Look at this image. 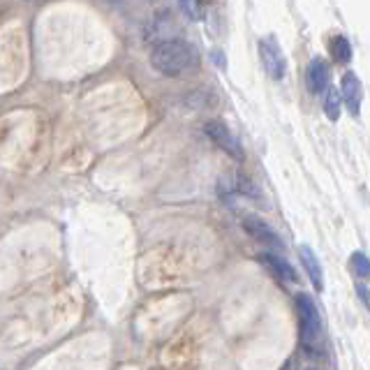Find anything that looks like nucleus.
<instances>
[{"mask_svg": "<svg viewBox=\"0 0 370 370\" xmlns=\"http://www.w3.org/2000/svg\"><path fill=\"white\" fill-rule=\"evenodd\" d=\"M150 65L165 77H181L199 67V52L188 40H160L150 52Z\"/></svg>", "mask_w": 370, "mask_h": 370, "instance_id": "f257e3e1", "label": "nucleus"}, {"mask_svg": "<svg viewBox=\"0 0 370 370\" xmlns=\"http://www.w3.org/2000/svg\"><path fill=\"white\" fill-rule=\"evenodd\" d=\"M297 313H299V335H301V345L306 350H310L313 345L319 340V333H322V317H319V310L315 306L313 297L301 292L297 297Z\"/></svg>", "mask_w": 370, "mask_h": 370, "instance_id": "f03ea898", "label": "nucleus"}, {"mask_svg": "<svg viewBox=\"0 0 370 370\" xmlns=\"http://www.w3.org/2000/svg\"><path fill=\"white\" fill-rule=\"evenodd\" d=\"M204 132L208 134V139L215 141L217 148L225 150L227 155H232L234 160H243V157H246V153H243L241 141L237 139V134H234L229 128H227L225 123H220V121H206Z\"/></svg>", "mask_w": 370, "mask_h": 370, "instance_id": "7ed1b4c3", "label": "nucleus"}, {"mask_svg": "<svg viewBox=\"0 0 370 370\" xmlns=\"http://www.w3.org/2000/svg\"><path fill=\"white\" fill-rule=\"evenodd\" d=\"M259 58H262L264 70L273 81H280L285 77V67L287 65H285V56L273 37L259 40Z\"/></svg>", "mask_w": 370, "mask_h": 370, "instance_id": "20e7f679", "label": "nucleus"}, {"mask_svg": "<svg viewBox=\"0 0 370 370\" xmlns=\"http://www.w3.org/2000/svg\"><path fill=\"white\" fill-rule=\"evenodd\" d=\"M243 229H246L255 241L262 243V246L275 248V250H282V248H285L282 239L278 237V234L273 232V227H268V225L262 220V217H257V215H246V217H243Z\"/></svg>", "mask_w": 370, "mask_h": 370, "instance_id": "39448f33", "label": "nucleus"}, {"mask_svg": "<svg viewBox=\"0 0 370 370\" xmlns=\"http://www.w3.org/2000/svg\"><path fill=\"white\" fill-rule=\"evenodd\" d=\"M361 97H364V90H361V81L354 72H347L342 77V90H340V100L354 116H359L361 109Z\"/></svg>", "mask_w": 370, "mask_h": 370, "instance_id": "423d86ee", "label": "nucleus"}, {"mask_svg": "<svg viewBox=\"0 0 370 370\" xmlns=\"http://www.w3.org/2000/svg\"><path fill=\"white\" fill-rule=\"evenodd\" d=\"M326 83H329V65H326L322 58H313L306 70V86L308 90L317 95V92L326 90Z\"/></svg>", "mask_w": 370, "mask_h": 370, "instance_id": "0eeeda50", "label": "nucleus"}, {"mask_svg": "<svg viewBox=\"0 0 370 370\" xmlns=\"http://www.w3.org/2000/svg\"><path fill=\"white\" fill-rule=\"evenodd\" d=\"M259 262L271 268L273 275L280 278V280H285V282H299V273L294 271V266L285 257L275 255V252H262V255H259Z\"/></svg>", "mask_w": 370, "mask_h": 370, "instance_id": "6e6552de", "label": "nucleus"}, {"mask_svg": "<svg viewBox=\"0 0 370 370\" xmlns=\"http://www.w3.org/2000/svg\"><path fill=\"white\" fill-rule=\"evenodd\" d=\"M299 257H301V264H304L306 273L313 282V287L317 292H324V273H322V264H319L317 255L313 252L310 246H299Z\"/></svg>", "mask_w": 370, "mask_h": 370, "instance_id": "1a4fd4ad", "label": "nucleus"}, {"mask_svg": "<svg viewBox=\"0 0 370 370\" xmlns=\"http://www.w3.org/2000/svg\"><path fill=\"white\" fill-rule=\"evenodd\" d=\"M331 56L338 63H350V58H352V44H350V40L342 37V35H335L331 40Z\"/></svg>", "mask_w": 370, "mask_h": 370, "instance_id": "9d476101", "label": "nucleus"}, {"mask_svg": "<svg viewBox=\"0 0 370 370\" xmlns=\"http://www.w3.org/2000/svg\"><path fill=\"white\" fill-rule=\"evenodd\" d=\"M340 90L335 88H326V97H324V112L329 121H338L340 116Z\"/></svg>", "mask_w": 370, "mask_h": 370, "instance_id": "9b49d317", "label": "nucleus"}, {"mask_svg": "<svg viewBox=\"0 0 370 370\" xmlns=\"http://www.w3.org/2000/svg\"><path fill=\"white\" fill-rule=\"evenodd\" d=\"M350 266H352V273L359 278H368L370 273V262H368L366 252H361V250H357L354 255L350 257Z\"/></svg>", "mask_w": 370, "mask_h": 370, "instance_id": "f8f14e48", "label": "nucleus"}, {"mask_svg": "<svg viewBox=\"0 0 370 370\" xmlns=\"http://www.w3.org/2000/svg\"><path fill=\"white\" fill-rule=\"evenodd\" d=\"M179 3H181V10L188 14V19L199 21L201 16H204V5H201V0H179Z\"/></svg>", "mask_w": 370, "mask_h": 370, "instance_id": "ddd939ff", "label": "nucleus"}, {"mask_svg": "<svg viewBox=\"0 0 370 370\" xmlns=\"http://www.w3.org/2000/svg\"><path fill=\"white\" fill-rule=\"evenodd\" d=\"M237 190L241 192V195H248V197H252V199H259V192H257V188H255V183H252L250 179H246V176H239Z\"/></svg>", "mask_w": 370, "mask_h": 370, "instance_id": "4468645a", "label": "nucleus"}, {"mask_svg": "<svg viewBox=\"0 0 370 370\" xmlns=\"http://www.w3.org/2000/svg\"><path fill=\"white\" fill-rule=\"evenodd\" d=\"M357 294H359V299L364 301V306H368V287L366 285H357Z\"/></svg>", "mask_w": 370, "mask_h": 370, "instance_id": "2eb2a0df", "label": "nucleus"}]
</instances>
